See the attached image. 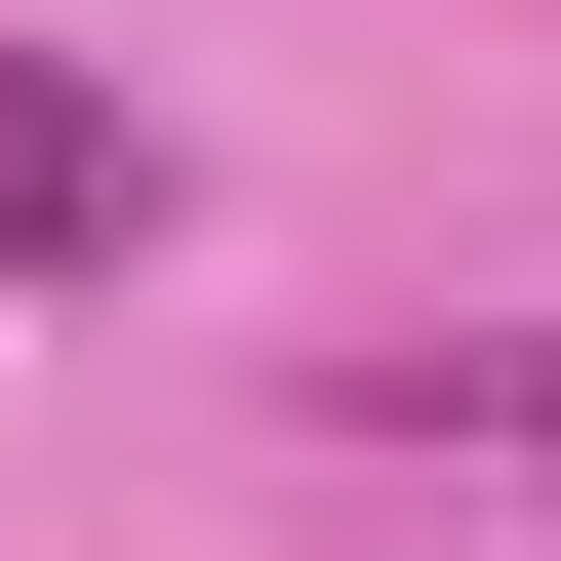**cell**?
Wrapping results in <instances>:
<instances>
[{"instance_id":"7a4b0ae2","label":"cell","mask_w":561,"mask_h":561,"mask_svg":"<svg viewBox=\"0 0 561 561\" xmlns=\"http://www.w3.org/2000/svg\"><path fill=\"white\" fill-rule=\"evenodd\" d=\"M121 241H161V161H121L41 41H0V280H121Z\"/></svg>"},{"instance_id":"6da1fadb","label":"cell","mask_w":561,"mask_h":561,"mask_svg":"<svg viewBox=\"0 0 561 561\" xmlns=\"http://www.w3.org/2000/svg\"><path fill=\"white\" fill-rule=\"evenodd\" d=\"M362 442H442V481H561V321H401V362H321Z\"/></svg>"}]
</instances>
